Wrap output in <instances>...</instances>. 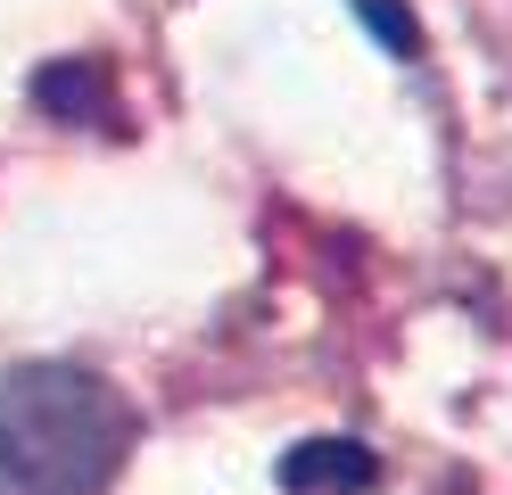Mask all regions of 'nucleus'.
<instances>
[{
	"label": "nucleus",
	"mask_w": 512,
	"mask_h": 495,
	"mask_svg": "<svg viewBox=\"0 0 512 495\" xmlns=\"http://www.w3.org/2000/svg\"><path fill=\"white\" fill-rule=\"evenodd\" d=\"M281 479H290V487H323V479L364 487V479H372V454H364V446H298L290 462H281Z\"/></svg>",
	"instance_id": "obj_2"
},
{
	"label": "nucleus",
	"mask_w": 512,
	"mask_h": 495,
	"mask_svg": "<svg viewBox=\"0 0 512 495\" xmlns=\"http://www.w3.org/2000/svg\"><path fill=\"white\" fill-rule=\"evenodd\" d=\"M133 454L124 388L83 363L0 372V495H108Z\"/></svg>",
	"instance_id": "obj_1"
}]
</instances>
